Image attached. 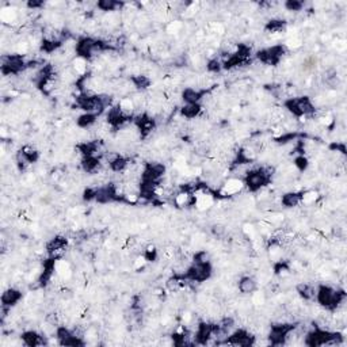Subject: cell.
I'll use <instances>...</instances> for the list:
<instances>
[{
	"mask_svg": "<svg viewBox=\"0 0 347 347\" xmlns=\"http://www.w3.org/2000/svg\"><path fill=\"white\" fill-rule=\"evenodd\" d=\"M303 194L304 191H289L285 193L281 198V204L285 208H296L300 204H303Z\"/></svg>",
	"mask_w": 347,
	"mask_h": 347,
	"instance_id": "23",
	"label": "cell"
},
{
	"mask_svg": "<svg viewBox=\"0 0 347 347\" xmlns=\"http://www.w3.org/2000/svg\"><path fill=\"white\" fill-rule=\"evenodd\" d=\"M23 295L19 289H15V287H8L3 292L2 295V308H6V309H11L12 307H15L16 304L19 303L22 300Z\"/></svg>",
	"mask_w": 347,
	"mask_h": 347,
	"instance_id": "18",
	"label": "cell"
},
{
	"mask_svg": "<svg viewBox=\"0 0 347 347\" xmlns=\"http://www.w3.org/2000/svg\"><path fill=\"white\" fill-rule=\"evenodd\" d=\"M287 22L283 19H271L265 26V30L269 34H281L286 30Z\"/></svg>",
	"mask_w": 347,
	"mask_h": 347,
	"instance_id": "29",
	"label": "cell"
},
{
	"mask_svg": "<svg viewBox=\"0 0 347 347\" xmlns=\"http://www.w3.org/2000/svg\"><path fill=\"white\" fill-rule=\"evenodd\" d=\"M212 232H213L214 236H217V238H221L222 235L225 234V228L222 225H214L213 228H212Z\"/></svg>",
	"mask_w": 347,
	"mask_h": 347,
	"instance_id": "38",
	"label": "cell"
},
{
	"mask_svg": "<svg viewBox=\"0 0 347 347\" xmlns=\"http://www.w3.org/2000/svg\"><path fill=\"white\" fill-rule=\"evenodd\" d=\"M130 121V115L125 114L121 110L120 106H115V107H111L107 113V124L111 129L117 130L121 129L124 126Z\"/></svg>",
	"mask_w": 347,
	"mask_h": 347,
	"instance_id": "14",
	"label": "cell"
},
{
	"mask_svg": "<svg viewBox=\"0 0 347 347\" xmlns=\"http://www.w3.org/2000/svg\"><path fill=\"white\" fill-rule=\"evenodd\" d=\"M296 327L297 326L293 323L273 324L270 327V332L267 335L269 343L271 346H282V344L287 343V339L291 338Z\"/></svg>",
	"mask_w": 347,
	"mask_h": 347,
	"instance_id": "8",
	"label": "cell"
},
{
	"mask_svg": "<svg viewBox=\"0 0 347 347\" xmlns=\"http://www.w3.org/2000/svg\"><path fill=\"white\" fill-rule=\"evenodd\" d=\"M40 160V152L32 146L22 147L16 154V164L20 171H24L28 166Z\"/></svg>",
	"mask_w": 347,
	"mask_h": 347,
	"instance_id": "13",
	"label": "cell"
},
{
	"mask_svg": "<svg viewBox=\"0 0 347 347\" xmlns=\"http://www.w3.org/2000/svg\"><path fill=\"white\" fill-rule=\"evenodd\" d=\"M315 300L326 311L335 312L346 301V293H344V291H338L330 285H320L316 289Z\"/></svg>",
	"mask_w": 347,
	"mask_h": 347,
	"instance_id": "2",
	"label": "cell"
},
{
	"mask_svg": "<svg viewBox=\"0 0 347 347\" xmlns=\"http://www.w3.org/2000/svg\"><path fill=\"white\" fill-rule=\"evenodd\" d=\"M122 3L120 2H114V0H101L98 2L97 7L101 10V11L109 12V11H115L118 7H121Z\"/></svg>",
	"mask_w": 347,
	"mask_h": 347,
	"instance_id": "31",
	"label": "cell"
},
{
	"mask_svg": "<svg viewBox=\"0 0 347 347\" xmlns=\"http://www.w3.org/2000/svg\"><path fill=\"white\" fill-rule=\"evenodd\" d=\"M271 178H273V168H270V167H256V168H251L250 171H247L244 178H243V183L248 191L256 193L270 183Z\"/></svg>",
	"mask_w": 347,
	"mask_h": 347,
	"instance_id": "4",
	"label": "cell"
},
{
	"mask_svg": "<svg viewBox=\"0 0 347 347\" xmlns=\"http://www.w3.org/2000/svg\"><path fill=\"white\" fill-rule=\"evenodd\" d=\"M216 324L202 322L197 326V331L194 334V339L198 344H208L212 339H214Z\"/></svg>",
	"mask_w": 347,
	"mask_h": 347,
	"instance_id": "15",
	"label": "cell"
},
{
	"mask_svg": "<svg viewBox=\"0 0 347 347\" xmlns=\"http://www.w3.org/2000/svg\"><path fill=\"white\" fill-rule=\"evenodd\" d=\"M77 150L80 151V154L84 156H97L99 150H101V146L98 140H94V141H84L77 146Z\"/></svg>",
	"mask_w": 347,
	"mask_h": 347,
	"instance_id": "27",
	"label": "cell"
},
{
	"mask_svg": "<svg viewBox=\"0 0 347 347\" xmlns=\"http://www.w3.org/2000/svg\"><path fill=\"white\" fill-rule=\"evenodd\" d=\"M166 166L163 163L150 162L147 163L141 171V182L148 183H160L163 177L166 175Z\"/></svg>",
	"mask_w": 347,
	"mask_h": 347,
	"instance_id": "12",
	"label": "cell"
},
{
	"mask_svg": "<svg viewBox=\"0 0 347 347\" xmlns=\"http://www.w3.org/2000/svg\"><path fill=\"white\" fill-rule=\"evenodd\" d=\"M97 198V187H87L83 193V199L87 202L95 201Z\"/></svg>",
	"mask_w": 347,
	"mask_h": 347,
	"instance_id": "37",
	"label": "cell"
},
{
	"mask_svg": "<svg viewBox=\"0 0 347 347\" xmlns=\"http://www.w3.org/2000/svg\"><path fill=\"white\" fill-rule=\"evenodd\" d=\"M81 168H83L85 174L95 175L102 168L101 158H98V156H84L81 159Z\"/></svg>",
	"mask_w": 347,
	"mask_h": 347,
	"instance_id": "20",
	"label": "cell"
},
{
	"mask_svg": "<svg viewBox=\"0 0 347 347\" xmlns=\"http://www.w3.org/2000/svg\"><path fill=\"white\" fill-rule=\"evenodd\" d=\"M243 187H244L243 179H229L225 185L222 186L221 193L224 195H226V197H229V195H235V194L240 193Z\"/></svg>",
	"mask_w": 347,
	"mask_h": 347,
	"instance_id": "26",
	"label": "cell"
},
{
	"mask_svg": "<svg viewBox=\"0 0 347 347\" xmlns=\"http://www.w3.org/2000/svg\"><path fill=\"white\" fill-rule=\"evenodd\" d=\"M98 115H99L98 113L81 114L80 117L77 118V121H76L77 126H79V128H81V129H90L91 126H94L95 124H97Z\"/></svg>",
	"mask_w": 347,
	"mask_h": 347,
	"instance_id": "30",
	"label": "cell"
},
{
	"mask_svg": "<svg viewBox=\"0 0 347 347\" xmlns=\"http://www.w3.org/2000/svg\"><path fill=\"white\" fill-rule=\"evenodd\" d=\"M27 68H30V61H26L23 54H6L2 57V73L4 76L19 75Z\"/></svg>",
	"mask_w": 347,
	"mask_h": 347,
	"instance_id": "7",
	"label": "cell"
},
{
	"mask_svg": "<svg viewBox=\"0 0 347 347\" xmlns=\"http://www.w3.org/2000/svg\"><path fill=\"white\" fill-rule=\"evenodd\" d=\"M238 289L242 295H254L255 292L258 291V282L250 275H243L242 278L239 279Z\"/></svg>",
	"mask_w": 347,
	"mask_h": 347,
	"instance_id": "21",
	"label": "cell"
},
{
	"mask_svg": "<svg viewBox=\"0 0 347 347\" xmlns=\"http://www.w3.org/2000/svg\"><path fill=\"white\" fill-rule=\"evenodd\" d=\"M293 164H295V167L300 171V172H304V171L308 168V166H309V160H308L304 155H300V156H297V158L295 159V163H293Z\"/></svg>",
	"mask_w": 347,
	"mask_h": 347,
	"instance_id": "33",
	"label": "cell"
},
{
	"mask_svg": "<svg viewBox=\"0 0 347 347\" xmlns=\"http://www.w3.org/2000/svg\"><path fill=\"white\" fill-rule=\"evenodd\" d=\"M56 338L59 344L61 346H84L85 342L83 340V334H79L75 330H69L65 326L56 327Z\"/></svg>",
	"mask_w": 347,
	"mask_h": 347,
	"instance_id": "10",
	"label": "cell"
},
{
	"mask_svg": "<svg viewBox=\"0 0 347 347\" xmlns=\"http://www.w3.org/2000/svg\"><path fill=\"white\" fill-rule=\"evenodd\" d=\"M283 7L286 8L287 11H301L304 7L303 2H297V0H289V2H285L283 3Z\"/></svg>",
	"mask_w": 347,
	"mask_h": 347,
	"instance_id": "34",
	"label": "cell"
},
{
	"mask_svg": "<svg viewBox=\"0 0 347 347\" xmlns=\"http://www.w3.org/2000/svg\"><path fill=\"white\" fill-rule=\"evenodd\" d=\"M67 247H68V239L64 236H56L50 239L46 244V252L49 256L60 258V255L67 250Z\"/></svg>",
	"mask_w": 347,
	"mask_h": 347,
	"instance_id": "17",
	"label": "cell"
},
{
	"mask_svg": "<svg viewBox=\"0 0 347 347\" xmlns=\"http://www.w3.org/2000/svg\"><path fill=\"white\" fill-rule=\"evenodd\" d=\"M343 342V336L340 335L339 332L330 331L326 328L315 327V330L307 332L305 334V340L304 343L307 346L316 347V346H335L340 344Z\"/></svg>",
	"mask_w": 347,
	"mask_h": 347,
	"instance_id": "3",
	"label": "cell"
},
{
	"mask_svg": "<svg viewBox=\"0 0 347 347\" xmlns=\"http://www.w3.org/2000/svg\"><path fill=\"white\" fill-rule=\"evenodd\" d=\"M208 71L212 73H217L220 72L222 69V61H220L218 59H213V60H210L209 63H208Z\"/></svg>",
	"mask_w": 347,
	"mask_h": 347,
	"instance_id": "36",
	"label": "cell"
},
{
	"mask_svg": "<svg viewBox=\"0 0 347 347\" xmlns=\"http://www.w3.org/2000/svg\"><path fill=\"white\" fill-rule=\"evenodd\" d=\"M212 273H213V267L208 259V254L205 251H201L195 254L193 263L186 269L183 278L191 281V282L202 283L206 282L212 277Z\"/></svg>",
	"mask_w": 347,
	"mask_h": 347,
	"instance_id": "1",
	"label": "cell"
},
{
	"mask_svg": "<svg viewBox=\"0 0 347 347\" xmlns=\"http://www.w3.org/2000/svg\"><path fill=\"white\" fill-rule=\"evenodd\" d=\"M202 111L201 103H185V106H182L181 114L187 120H194L198 117Z\"/></svg>",
	"mask_w": 347,
	"mask_h": 347,
	"instance_id": "28",
	"label": "cell"
},
{
	"mask_svg": "<svg viewBox=\"0 0 347 347\" xmlns=\"http://www.w3.org/2000/svg\"><path fill=\"white\" fill-rule=\"evenodd\" d=\"M206 91H199L195 89H185L182 93V99L185 103H199L204 99Z\"/></svg>",
	"mask_w": 347,
	"mask_h": 347,
	"instance_id": "25",
	"label": "cell"
},
{
	"mask_svg": "<svg viewBox=\"0 0 347 347\" xmlns=\"http://www.w3.org/2000/svg\"><path fill=\"white\" fill-rule=\"evenodd\" d=\"M316 289L315 285L308 282H301L296 286V291L304 301H315L316 299Z\"/></svg>",
	"mask_w": 347,
	"mask_h": 347,
	"instance_id": "22",
	"label": "cell"
},
{
	"mask_svg": "<svg viewBox=\"0 0 347 347\" xmlns=\"http://www.w3.org/2000/svg\"><path fill=\"white\" fill-rule=\"evenodd\" d=\"M158 256V251L154 246H148L144 250V254H142V258L146 259V262H154L155 259Z\"/></svg>",
	"mask_w": 347,
	"mask_h": 347,
	"instance_id": "35",
	"label": "cell"
},
{
	"mask_svg": "<svg viewBox=\"0 0 347 347\" xmlns=\"http://www.w3.org/2000/svg\"><path fill=\"white\" fill-rule=\"evenodd\" d=\"M134 126H136V129L140 133V137L146 138L155 129V120L151 117L150 114L142 113L134 118Z\"/></svg>",
	"mask_w": 347,
	"mask_h": 347,
	"instance_id": "16",
	"label": "cell"
},
{
	"mask_svg": "<svg viewBox=\"0 0 347 347\" xmlns=\"http://www.w3.org/2000/svg\"><path fill=\"white\" fill-rule=\"evenodd\" d=\"M220 344H229V346H239V347H247L255 344V336L250 331H247L244 328H239L235 330L226 336L225 339L222 340Z\"/></svg>",
	"mask_w": 347,
	"mask_h": 347,
	"instance_id": "11",
	"label": "cell"
},
{
	"mask_svg": "<svg viewBox=\"0 0 347 347\" xmlns=\"http://www.w3.org/2000/svg\"><path fill=\"white\" fill-rule=\"evenodd\" d=\"M129 166L130 160L128 158H125V156H122V155H117V156H114L113 159H110L109 160V167L113 172L117 174L125 172Z\"/></svg>",
	"mask_w": 347,
	"mask_h": 347,
	"instance_id": "24",
	"label": "cell"
},
{
	"mask_svg": "<svg viewBox=\"0 0 347 347\" xmlns=\"http://www.w3.org/2000/svg\"><path fill=\"white\" fill-rule=\"evenodd\" d=\"M20 339H22V343H23L24 346L28 347H37L46 344L45 336L37 331H24L23 334L20 335Z\"/></svg>",
	"mask_w": 347,
	"mask_h": 347,
	"instance_id": "19",
	"label": "cell"
},
{
	"mask_svg": "<svg viewBox=\"0 0 347 347\" xmlns=\"http://www.w3.org/2000/svg\"><path fill=\"white\" fill-rule=\"evenodd\" d=\"M286 52H287L286 45H273L270 48H265L258 50L256 54H255V57H256V60L261 61L262 64L274 67V65L279 64V61L282 60V57L286 54Z\"/></svg>",
	"mask_w": 347,
	"mask_h": 347,
	"instance_id": "9",
	"label": "cell"
},
{
	"mask_svg": "<svg viewBox=\"0 0 347 347\" xmlns=\"http://www.w3.org/2000/svg\"><path fill=\"white\" fill-rule=\"evenodd\" d=\"M27 7L32 8V10H37V8L44 7V3L42 2H28Z\"/></svg>",
	"mask_w": 347,
	"mask_h": 347,
	"instance_id": "39",
	"label": "cell"
},
{
	"mask_svg": "<svg viewBox=\"0 0 347 347\" xmlns=\"http://www.w3.org/2000/svg\"><path fill=\"white\" fill-rule=\"evenodd\" d=\"M285 109L296 118L311 117L316 113V106L309 97L289 98L283 102Z\"/></svg>",
	"mask_w": 347,
	"mask_h": 347,
	"instance_id": "6",
	"label": "cell"
},
{
	"mask_svg": "<svg viewBox=\"0 0 347 347\" xmlns=\"http://www.w3.org/2000/svg\"><path fill=\"white\" fill-rule=\"evenodd\" d=\"M107 49H110V45L103 42V41L95 40L91 37H83L77 41L75 52H76V57H80V59L89 61L94 56H97L98 53L105 52Z\"/></svg>",
	"mask_w": 347,
	"mask_h": 347,
	"instance_id": "5",
	"label": "cell"
},
{
	"mask_svg": "<svg viewBox=\"0 0 347 347\" xmlns=\"http://www.w3.org/2000/svg\"><path fill=\"white\" fill-rule=\"evenodd\" d=\"M132 81H133L134 87H137L138 90L148 89L151 84V80L144 75H136V76L132 77Z\"/></svg>",
	"mask_w": 347,
	"mask_h": 347,
	"instance_id": "32",
	"label": "cell"
}]
</instances>
